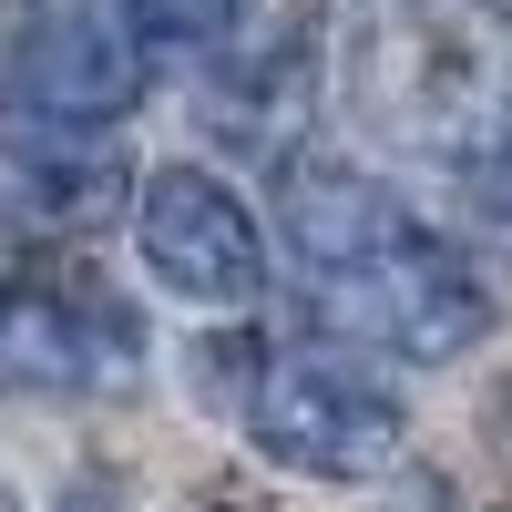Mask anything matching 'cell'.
Returning a JSON list of instances; mask_svg holds the SVG:
<instances>
[{
	"instance_id": "cell-4",
	"label": "cell",
	"mask_w": 512,
	"mask_h": 512,
	"mask_svg": "<svg viewBox=\"0 0 512 512\" xmlns=\"http://www.w3.org/2000/svg\"><path fill=\"white\" fill-rule=\"evenodd\" d=\"M144 93V41L134 21L113 11H82L62 0L52 21H31L21 62H11V103L0 113H52V123H123Z\"/></svg>"
},
{
	"instance_id": "cell-5",
	"label": "cell",
	"mask_w": 512,
	"mask_h": 512,
	"mask_svg": "<svg viewBox=\"0 0 512 512\" xmlns=\"http://www.w3.org/2000/svg\"><path fill=\"white\" fill-rule=\"evenodd\" d=\"M0 195L31 226H93L134 195L113 123H52V113H0Z\"/></svg>"
},
{
	"instance_id": "cell-6",
	"label": "cell",
	"mask_w": 512,
	"mask_h": 512,
	"mask_svg": "<svg viewBox=\"0 0 512 512\" xmlns=\"http://www.w3.org/2000/svg\"><path fill=\"white\" fill-rule=\"evenodd\" d=\"M410 226L420 216H410L390 185H369L359 164H297V175H287V246H297L308 277L359 267V256H379V246L410 236Z\"/></svg>"
},
{
	"instance_id": "cell-9",
	"label": "cell",
	"mask_w": 512,
	"mask_h": 512,
	"mask_svg": "<svg viewBox=\"0 0 512 512\" xmlns=\"http://www.w3.org/2000/svg\"><path fill=\"white\" fill-rule=\"evenodd\" d=\"M52 512H123V502H113V492H103V482H72V492H62V502H52Z\"/></svg>"
},
{
	"instance_id": "cell-2",
	"label": "cell",
	"mask_w": 512,
	"mask_h": 512,
	"mask_svg": "<svg viewBox=\"0 0 512 512\" xmlns=\"http://www.w3.org/2000/svg\"><path fill=\"white\" fill-rule=\"evenodd\" d=\"M246 431H256L267 461H287V472H308V482H369V472L400 461L410 420L349 359H267L256 390H246Z\"/></svg>"
},
{
	"instance_id": "cell-8",
	"label": "cell",
	"mask_w": 512,
	"mask_h": 512,
	"mask_svg": "<svg viewBox=\"0 0 512 512\" xmlns=\"http://www.w3.org/2000/svg\"><path fill=\"white\" fill-rule=\"evenodd\" d=\"M472 205H482V226L512 246V123H502L482 154H472Z\"/></svg>"
},
{
	"instance_id": "cell-3",
	"label": "cell",
	"mask_w": 512,
	"mask_h": 512,
	"mask_svg": "<svg viewBox=\"0 0 512 512\" xmlns=\"http://www.w3.org/2000/svg\"><path fill=\"white\" fill-rule=\"evenodd\" d=\"M134 246L154 287H175L185 308H246L267 287V236H256V205L205 175V164H154L134 185Z\"/></svg>"
},
{
	"instance_id": "cell-7",
	"label": "cell",
	"mask_w": 512,
	"mask_h": 512,
	"mask_svg": "<svg viewBox=\"0 0 512 512\" xmlns=\"http://www.w3.org/2000/svg\"><path fill=\"white\" fill-rule=\"evenodd\" d=\"M123 21H134L144 41H226L236 21H246V0H123Z\"/></svg>"
},
{
	"instance_id": "cell-1",
	"label": "cell",
	"mask_w": 512,
	"mask_h": 512,
	"mask_svg": "<svg viewBox=\"0 0 512 512\" xmlns=\"http://www.w3.org/2000/svg\"><path fill=\"white\" fill-rule=\"evenodd\" d=\"M318 308L349 338L390 349V359H461V349H482V328H492V287L472 277V256H461L451 236L410 226L379 256L318 277Z\"/></svg>"
}]
</instances>
